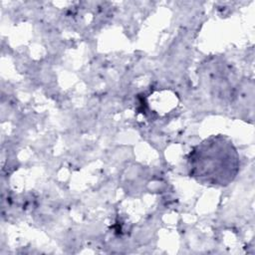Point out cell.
<instances>
[{"label":"cell","instance_id":"6da1fadb","mask_svg":"<svg viewBox=\"0 0 255 255\" xmlns=\"http://www.w3.org/2000/svg\"><path fill=\"white\" fill-rule=\"evenodd\" d=\"M188 166L190 176L202 184L225 186L238 173L239 155L227 136L211 135L189 152Z\"/></svg>","mask_w":255,"mask_h":255}]
</instances>
